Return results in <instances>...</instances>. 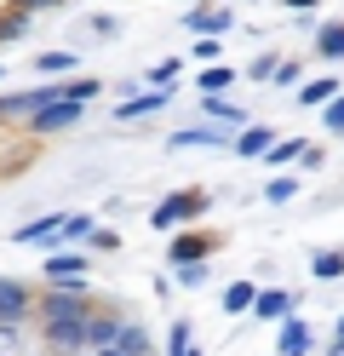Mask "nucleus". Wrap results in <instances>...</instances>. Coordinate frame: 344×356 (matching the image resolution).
Returning a JSON list of instances; mask_svg holds the SVG:
<instances>
[{"mask_svg":"<svg viewBox=\"0 0 344 356\" xmlns=\"http://www.w3.org/2000/svg\"><path fill=\"white\" fill-rule=\"evenodd\" d=\"M98 356H132V350H121V345H98Z\"/></svg>","mask_w":344,"mask_h":356,"instance_id":"obj_30","label":"nucleus"},{"mask_svg":"<svg viewBox=\"0 0 344 356\" xmlns=\"http://www.w3.org/2000/svg\"><path fill=\"white\" fill-rule=\"evenodd\" d=\"M293 155H304V149H298V138H275V149L264 155V161H293Z\"/></svg>","mask_w":344,"mask_h":356,"instance_id":"obj_24","label":"nucleus"},{"mask_svg":"<svg viewBox=\"0 0 344 356\" xmlns=\"http://www.w3.org/2000/svg\"><path fill=\"white\" fill-rule=\"evenodd\" d=\"M81 104H86V98H75V92H69V98H52L46 109L29 115V132H63V127H75V121H81Z\"/></svg>","mask_w":344,"mask_h":356,"instance_id":"obj_1","label":"nucleus"},{"mask_svg":"<svg viewBox=\"0 0 344 356\" xmlns=\"http://www.w3.org/2000/svg\"><path fill=\"white\" fill-rule=\"evenodd\" d=\"M17 35H29V6H23V0H17L6 17H0V47H6V40H17Z\"/></svg>","mask_w":344,"mask_h":356,"instance_id":"obj_11","label":"nucleus"},{"mask_svg":"<svg viewBox=\"0 0 344 356\" xmlns=\"http://www.w3.org/2000/svg\"><path fill=\"white\" fill-rule=\"evenodd\" d=\"M206 115H218V121H241V109H229V104L213 98V104H206Z\"/></svg>","mask_w":344,"mask_h":356,"instance_id":"obj_27","label":"nucleus"},{"mask_svg":"<svg viewBox=\"0 0 344 356\" xmlns=\"http://www.w3.org/2000/svg\"><path fill=\"white\" fill-rule=\"evenodd\" d=\"M121 339V316H98L92 322V345H115Z\"/></svg>","mask_w":344,"mask_h":356,"instance_id":"obj_18","label":"nucleus"},{"mask_svg":"<svg viewBox=\"0 0 344 356\" xmlns=\"http://www.w3.org/2000/svg\"><path fill=\"white\" fill-rule=\"evenodd\" d=\"M35 70H40V75H63V70H75V52H40Z\"/></svg>","mask_w":344,"mask_h":356,"instance_id":"obj_15","label":"nucleus"},{"mask_svg":"<svg viewBox=\"0 0 344 356\" xmlns=\"http://www.w3.org/2000/svg\"><path fill=\"white\" fill-rule=\"evenodd\" d=\"M195 213H201V195H195V190H183V195H167V202L155 207L149 225H155V230H172V225H183V218H195Z\"/></svg>","mask_w":344,"mask_h":356,"instance_id":"obj_2","label":"nucleus"},{"mask_svg":"<svg viewBox=\"0 0 344 356\" xmlns=\"http://www.w3.org/2000/svg\"><path fill=\"white\" fill-rule=\"evenodd\" d=\"M206 248H213V241H201V236H178V241H172V264H195V259H206Z\"/></svg>","mask_w":344,"mask_h":356,"instance_id":"obj_13","label":"nucleus"},{"mask_svg":"<svg viewBox=\"0 0 344 356\" xmlns=\"http://www.w3.org/2000/svg\"><path fill=\"white\" fill-rule=\"evenodd\" d=\"M338 92H344V86H338V81H310V86H304V92H298V104H316V109H327V104H333Z\"/></svg>","mask_w":344,"mask_h":356,"instance_id":"obj_12","label":"nucleus"},{"mask_svg":"<svg viewBox=\"0 0 344 356\" xmlns=\"http://www.w3.org/2000/svg\"><path fill=\"white\" fill-rule=\"evenodd\" d=\"M195 58H201V63H213V58H218V40H206V35H201V40H195Z\"/></svg>","mask_w":344,"mask_h":356,"instance_id":"obj_28","label":"nucleus"},{"mask_svg":"<svg viewBox=\"0 0 344 356\" xmlns=\"http://www.w3.org/2000/svg\"><path fill=\"white\" fill-rule=\"evenodd\" d=\"M115 345H121V350H132V356H149V333H144V327H126V322H121V339H115Z\"/></svg>","mask_w":344,"mask_h":356,"instance_id":"obj_17","label":"nucleus"},{"mask_svg":"<svg viewBox=\"0 0 344 356\" xmlns=\"http://www.w3.org/2000/svg\"><path fill=\"white\" fill-rule=\"evenodd\" d=\"M333 356H344V322H338V333H333Z\"/></svg>","mask_w":344,"mask_h":356,"instance_id":"obj_29","label":"nucleus"},{"mask_svg":"<svg viewBox=\"0 0 344 356\" xmlns=\"http://www.w3.org/2000/svg\"><path fill=\"white\" fill-rule=\"evenodd\" d=\"M270 202H293V195H298V178H270Z\"/></svg>","mask_w":344,"mask_h":356,"instance_id":"obj_22","label":"nucleus"},{"mask_svg":"<svg viewBox=\"0 0 344 356\" xmlns=\"http://www.w3.org/2000/svg\"><path fill=\"white\" fill-rule=\"evenodd\" d=\"M86 236H98L86 213H69V218H63V230H58V241H86Z\"/></svg>","mask_w":344,"mask_h":356,"instance_id":"obj_14","label":"nucleus"},{"mask_svg":"<svg viewBox=\"0 0 344 356\" xmlns=\"http://www.w3.org/2000/svg\"><path fill=\"white\" fill-rule=\"evenodd\" d=\"M316 276H321V282L344 276V253H316Z\"/></svg>","mask_w":344,"mask_h":356,"instance_id":"obj_21","label":"nucleus"},{"mask_svg":"<svg viewBox=\"0 0 344 356\" xmlns=\"http://www.w3.org/2000/svg\"><path fill=\"white\" fill-rule=\"evenodd\" d=\"M178 282H183V287H201V282H206V264H201V259H195V264H178Z\"/></svg>","mask_w":344,"mask_h":356,"instance_id":"obj_25","label":"nucleus"},{"mask_svg":"<svg viewBox=\"0 0 344 356\" xmlns=\"http://www.w3.org/2000/svg\"><path fill=\"white\" fill-rule=\"evenodd\" d=\"M58 230H63V218H40V225H17L12 241H17V248H23V241H58Z\"/></svg>","mask_w":344,"mask_h":356,"instance_id":"obj_9","label":"nucleus"},{"mask_svg":"<svg viewBox=\"0 0 344 356\" xmlns=\"http://www.w3.org/2000/svg\"><path fill=\"white\" fill-rule=\"evenodd\" d=\"M167 356H201V350L190 345V322H178V327H172V339H167Z\"/></svg>","mask_w":344,"mask_h":356,"instance_id":"obj_20","label":"nucleus"},{"mask_svg":"<svg viewBox=\"0 0 344 356\" xmlns=\"http://www.w3.org/2000/svg\"><path fill=\"white\" fill-rule=\"evenodd\" d=\"M23 6H29V12H40V6H63V0H23Z\"/></svg>","mask_w":344,"mask_h":356,"instance_id":"obj_31","label":"nucleus"},{"mask_svg":"<svg viewBox=\"0 0 344 356\" xmlns=\"http://www.w3.org/2000/svg\"><path fill=\"white\" fill-rule=\"evenodd\" d=\"M252 305H259L252 282H229V287H224V310H229V316H241V310H252Z\"/></svg>","mask_w":344,"mask_h":356,"instance_id":"obj_10","label":"nucleus"},{"mask_svg":"<svg viewBox=\"0 0 344 356\" xmlns=\"http://www.w3.org/2000/svg\"><path fill=\"white\" fill-rule=\"evenodd\" d=\"M178 149H218V144H236V138H229V132H218V127H190V132H178V138H172Z\"/></svg>","mask_w":344,"mask_h":356,"instance_id":"obj_7","label":"nucleus"},{"mask_svg":"<svg viewBox=\"0 0 344 356\" xmlns=\"http://www.w3.org/2000/svg\"><path fill=\"white\" fill-rule=\"evenodd\" d=\"M201 86H206V92H229V86H236V70L213 63V70H201Z\"/></svg>","mask_w":344,"mask_h":356,"instance_id":"obj_16","label":"nucleus"},{"mask_svg":"<svg viewBox=\"0 0 344 356\" xmlns=\"http://www.w3.org/2000/svg\"><path fill=\"white\" fill-rule=\"evenodd\" d=\"M287 6H316V0H287Z\"/></svg>","mask_w":344,"mask_h":356,"instance_id":"obj_32","label":"nucleus"},{"mask_svg":"<svg viewBox=\"0 0 344 356\" xmlns=\"http://www.w3.org/2000/svg\"><path fill=\"white\" fill-rule=\"evenodd\" d=\"M327 127H333V132H344V98H333V104H327Z\"/></svg>","mask_w":344,"mask_h":356,"instance_id":"obj_26","label":"nucleus"},{"mask_svg":"<svg viewBox=\"0 0 344 356\" xmlns=\"http://www.w3.org/2000/svg\"><path fill=\"white\" fill-rule=\"evenodd\" d=\"M155 104H167V86H161V92H155V98H132V104L121 109V115H149V109H155Z\"/></svg>","mask_w":344,"mask_h":356,"instance_id":"obj_23","label":"nucleus"},{"mask_svg":"<svg viewBox=\"0 0 344 356\" xmlns=\"http://www.w3.org/2000/svg\"><path fill=\"white\" fill-rule=\"evenodd\" d=\"M287 310H293V299L281 293V287H270V293H259L252 316H259V322H287Z\"/></svg>","mask_w":344,"mask_h":356,"instance_id":"obj_8","label":"nucleus"},{"mask_svg":"<svg viewBox=\"0 0 344 356\" xmlns=\"http://www.w3.org/2000/svg\"><path fill=\"white\" fill-rule=\"evenodd\" d=\"M46 282L52 287H86V259L81 253H52L46 259Z\"/></svg>","mask_w":344,"mask_h":356,"instance_id":"obj_3","label":"nucleus"},{"mask_svg":"<svg viewBox=\"0 0 344 356\" xmlns=\"http://www.w3.org/2000/svg\"><path fill=\"white\" fill-rule=\"evenodd\" d=\"M229 149L252 161V155H270V149H275V138H270V127H247V132H236V144H229Z\"/></svg>","mask_w":344,"mask_h":356,"instance_id":"obj_6","label":"nucleus"},{"mask_svg":"<svg viewBox=\"0 0 344 356\" xmlns=\"http://www.w3.org/2000/svg\"><path fill=\"white\" fill-rule=\"evenodd\" d=\"M321 58H344V24H327V29H321Z\"/></svg>","mask_w":344,"mask_h":356,"instance_id":"obj_19","label":"nucleus"},{"mask_svg":"<svg viewBox=\"0 0 344 356\" xmlns=\"http://www.w3.org/2000/svg\"><path fill=\"white\" fill-rule=\"evenodd\" d=\"M310 345H316V333H310V322H298V316H287V322H281V345H275V356H310Z\"/></svg>","mask_w":344,"mask_h":356,"instance_id":"obj_5","label":"nucleus"},{"mask_svg":"<svg viewBox=\"0 0 344 356\" xmlns=\"http://www.w3.org/2000/svg\"><path fill=\"white\" fill-rule=\"evenodd\" d=\"M29 305H35L29 287L12 282V276H0V322H23V316H29Z\"/></svg>","mask_w":344,"mask_h":356,"instance_id":"obj_4","label":"nucleus"}]
</instances>
